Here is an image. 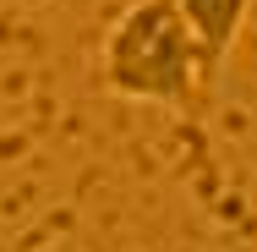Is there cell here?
I'll use <instances>...</instances> for the list:
<instances>
[{
    "instance_id": "6da1fadb",
    "label": "cell",
    "mask_w": 257,
    "mask_h": 252,
    "mask_svg": "<svg viewBox=\"0 0 257 252\" xmlns=\"http://www.w3.org/2000/svg\"><path fill=\"white\" fill-rule=\"evenodd\" d=\"M99 66H104V88L137 104H164V110L197 115L213 94L192 33L181 28V17L164 0H132L115 17V28L104 33Z\"/></svg>"
},
{
    "instance_id": "7a4b0ae2",
    "label": "cell",
    "mask_w": 257,
    "mask_h": 252,
    "mask_svg": "<svg viewBox=\"0 0 257 252\" xmlns=\"http://www.w3.org/2000/svg\"><path fill=\"white\" fill-rule=\"evenodd\" d=\"M164 6H170V11L181 17V28L192 33L197 60H203V77H208V82H219L224 60H230L241 28H246L252 0H164Z\"/></svg>"
}]
</instances>
